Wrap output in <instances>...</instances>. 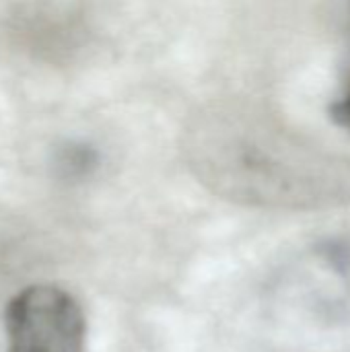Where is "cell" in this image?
<instances>
[{
    "label": "cell",
    "instance_id": "cell-2",
    "mask_svg": "<svg viewBox=\"0 0 350 352\" xmlns=\"http://www.w3.org/2000/svg\"><path fill=\"white\" fill-rule=\"evenodd\" d=\"M6 352H85L87 318L78 299L58 285H31L4 314Z\"/></svg>",
    "mask_w": 350,
    "mask_h": 352
},
{
    "label": "cell",
    "instance_id": "cell-4",
    "mask_svg": "<svg viewBox=\"0 0 350 352\" xmlns=\"http://www.w3.org/2000/svg\"><path fill=\"white\" fill-rule=\"evenodd\" d=\"M347 33H349V47H350V0H349V19H347Z\"/></svg>",
    "mask_w": 350,
    "mask_h": 352
},
{
    "label": "cell",
    "instance_id": "cell-1",
    "mask_svg": "<svg viewBox=\"0 0 350 352\" xmlns=\"http://www.w3.org/2000/svg\"><path fill=\"white\" fill-rule=\"evenodd\" d=\"M184 153L210 192L239 204L307 210L350 202L349 161L245 107L198 113L186 130Z\"/></svg>",
    "mask_w": 350,
    "mask_h": 352
},
{
    "label": "cell",
    "instance_id": "cell-3",
    "mask_svg": "<svg viewBox=\"0 0 350 352\" xmlns=\"http://www.w3.org/2000/svg\"><path fill=\"white\" fill-rule=\"evenodd\" d=\"M330 118L334 120L336 126L344 128L350 132V80L342 95L330 105Z\"/></svg>",
    "mask_w": 350,
    "mask_h": 352
}]
</instances>
